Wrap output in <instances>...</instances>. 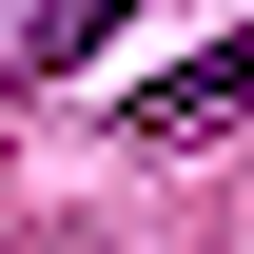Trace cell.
Returning <instances> with one entry per match:
<instances>
[{
  "label": "cell",
  "mask_w": 254,
  "mask_h": 254,
  "mask_svg": "<svg viewBox=\"0 0 254 254\" xmlns=\"http://www.w3.org/2000/svg\"><path fill=\"white\" fill-rule=\"evenodd\" d=\"M254 118V39H235V59H195V78H157V98H137V137H235Z\"/></svg>",
  "instance_id": "obj_1"
}]
</instances>
